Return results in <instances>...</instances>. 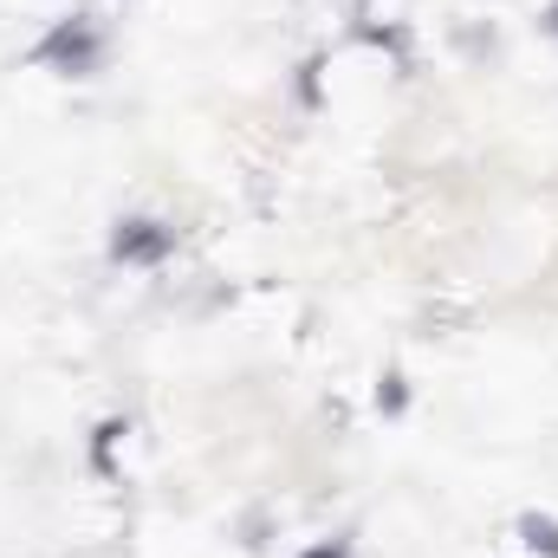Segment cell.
I'll return each instance as SVG.
<instances>
[{"mask_svg": "<svg viewBox=\"0 0 558 558\" xmlns=\"http://www.w3.org/2000/svg\"><path fill=\"white\" fill-rule=\"evenodd\" d=\"M46 59H59V65H92V39L85 33H52V46H46Z\"/></svg>", "mask_w": 558, "mask_h": 558, "instance_id": "2", "label": "cell"}, {"mask_svg": "<svg viewBox=\"0 0 558 558\" xmlns=\"http://www.w3.org/2000/svg\"><path fill=\"white\" fill-rule=\"evenodd\" d=\"M546 26H553V33H558V7H553V13H546Z\"/></svg>", "mask_w": 558, "mask_h": 558, "instance_id": "4", "label": "cell"}, {"mask_svg": "<svg viewBox=\"0 0 558 558\" xmlns=\"http://www.w3.org/2000/svg\"><path fill=\"white\" fill-rule=\"evenodd\" d=\"M305 558H344V546H312Z\"/></svg>", "mask_w": 558, "mask_h": 558, "instance_id": "3", "label": "cell"}, {"mask_svg": "<svg viewBox=\"0 0 558 558\" xmlns=\"http://www.w3.org/2000/svg\"><path fill=\"white\" fill-rule=\"evenodd\" d=\"M169 247H175V234H169L162 221H124V228H118V241H111V254H118V260H137V267L162 260Z\"/></svg>", "mask_w": 558, "mask_h": 558, "instance_id": "1", "label": "cell"}]
</instances>
